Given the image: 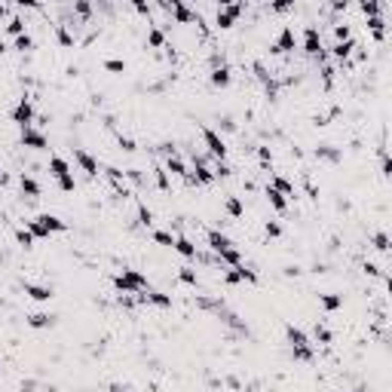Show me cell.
Returning a JSON list of instances; mask_svg holds the SVG:
<instances>
[{
	"label": "cell",
	"mask_w": 392,
	"mask_h": 392,
	"mask_svg": "<svg viewBox=\"0 0 392 392\" xmlns=\"http://www.w3.org/2000/svg\"><path fill=\"white\" fill-rule=\"evenodd\" d=\"M114 285H117L123 294H129V291H147V279H144L138 270H123V273L114 279Z\"/></svg>",
	"instance_id": "3"
},
{
	"label": "cell",
	"mask_w": 392,
	"mask_h": 392,
	"mask_svg": "<svg viewBox=\"0 0 392 392\" xmlns=\"http://www.w3.org/2000/svg\"><path fill=\"white\" fill-rule=\"evenodd\" d=\"M263 230H266V236H273V239H276V236H282V227H279L276 221H266V227H263Z\"/></svg>",
	"instance_id": "42"
},
{
	"label": "cell",
	"mask_w": 392,
	"mask_h": 392,
	"mask_svg": "<svg viewBox=\"0 0 392 392\" xmlns=\"http://www.w3.org/2000/svg\"><path fill=\"white\" fill-rule=\"evenodd\" d=\"M12 123H19L22 129H28V126L34 123V104H31L28 98H22V101L12 108Z\"/></svg>",
	"instance_id": "7"
},
{
	"label": "cell",
	"mask_w": 392,
	"mask_h": 392,
	"mask_svg": "<svg viewBox=\"0 0 392 392\" xmlns=\"http://www.w3.org/2000/svg\"><path fill=\"white\" fill-rule=\"evenodd\" d=\"M166 9H169V12H172V15H175V19H178L181 25H190V22H196V19H199V12L187 9V6H184L181 0H172V3H166Z\"/></svg>",
	"instance_id": "11"
},
{
	"label": "cell",
	"mask_w": 392,
	"mask_h": 392,
	"mask_svg": "<svg viewBox=\"0 0 392 392\" xmlns=\"http://www.w3.org/2000/svg\"><path fill=\"white\" fill-rule=\"evenodd\" d=\"M193 172H196L193 181H199V184H211L215 181V172L202 163V156H193Z\"/></svg>",
	"instance_id": "14"
},
{
	"label": "cell",
	"mask_w": 392,
	"mask_h": 392,
	"mask_svg": "<svg viewBox=\"0 0 392 392\" xmlns=\"http://www.w3.org/2000/svg\"><path fill=\"white\" fill-rule=\"evenodd\" d=\"M28 325L31 328H49L52 325V316H46V313H34V316H28Z\"/></svg>",
	"instance_id": "27"
},
{
	"label": "cell",
	"mask_w": 392,
	"mask_h": 392,
	"mask_svg": "<svg viewBox=\"0 0 392 392\" xmlns=\"http://www.w3.org/2000/svg\"><path fill=\"white\" fill-rule=\"evenodd\" d=\"M181 258H196V245L187 239V236H175V245H172Z\"/></svg>",
	"instance_id": "17"
},
{
	"label": "cell",
	"mask_w": 392,
	"mask_h": 392,
	"mask_svg": "<svg viewBox=\"0 0 392 392\" xmlns=\"http://www.w3.org/2000/svg\"><path fill=\"white\" fill-rule=\"evenodd\" d=\"M74 9H77V12H80V15H83V19H86V15H89V12H92V6H89V3H86V0H77V3H74Z\"/></svg>",
	"instance_id": "44"
},
{
	"label": "cell",
	"mask_w": 392,
	"mask_h": 392,
	"mask_svg": "<svg viewBox=\"0 0 392 392\" xmlns=\"http://www.w3.org/2000/svg\"><path fill=\"white\" fill-rule=\"evenodd\" d=\"M202 141H205V147H208V153L215 156V159H221L224 163V156H227V144H224V138L218 135L215 129H202Z\"/></svg>",
	"instance_id": "5"
},
{
	"label": "cell",
	"mask_w": 392,
	"mask_h": 392,
	"mask_svg": "<svg viewBox=\"0 0 392 392\" xmlns=\"http://www.w3.org/2000/svg\"><path fill=\"white\" fill-rule=\"evenodd\" d=\"M138 300H141V304H153V307H172V297L163 294V291H147V294H141Z\"/></svg>",
	"instance_id": "16"
},
{
	"label": "cell",
	"mask_w": 392,
	"mask_h": 392,
	"mask_svg": "<svg viewBox=\"0 0 392 392\" xmlns=\"http://www.w3.org/2000/svg\"><path fill=\"white\" fill-rule=\"evenodd\" d=\"M166 169H169V172H175V175H181V178H187V181H193V175L187 172V166H184V163H181L175 153H169V159H166Z\"/></svg>",
	"instance_id": "19"
},
{
	"label": "cell",
	"mask_w": 392,
	"mask_h": 392,
	"mask_svg": "<svg viewBox=\"0 0 392 392\" xmlns=\"http://www.w3.org/2000/svg\"><path fill=\"white\" fill-rule=\"evenodd\" d=\"M224 282H227V285H239V282H258V273L239 263V266H233V270H227V273H224Z\"/></svg>",
	"instance_id": "8"
},
{
	"label": "cell",
	"mask_w": 392,
	"mask_h": 392,
	"mask_svg": "<svg viewBox=\"0 0 392 392\" xmlns=\"http://www.w3.org/2000/svg\"><path fill=\"white\" fill-rule=\"evenodd\" d=\"M156 184H159L163 190H169V175H166V169H156Z\"/></svg>",
	"instance_id": "45"
},
{
	"label": "cell",
	"mask_w": 392,
	"mask_h": 392,
	"mask_svg": "<svg viewBox=\"0 0 392 392\" xmlns=\"http://www.w3.org/2000/svg\"><path fill=\"white\" fill-rule=\"evenodd\" d=\"M334 37H337V43L349 40V25H337V28H334Z\"/></svg>",
	"instance_id": "40"
},
{
	"label": "cell",
	"mask_w": 392,
	"mask_h": 392,
	"mask_svg": "<svg viewBox=\"0 0 392 392\" xmlns=\"http://www.w3.org/2000/svg\"><path fill=\"white\" fill-rule=\"evenodd\" d=\"M28 230L31 236H49V233H62L65 221H59L56 215H37L34 221H28Z\"/></svg>",
	"instance_id": "1"
},
{
	"label": "cell",
	"mask_w": 392,
	"mask_h": 392,
	"mask_svg": "<svg viewBox=\"0 0 392 392\" xmlns=\"http://www.w3.org/2000/svg\"><path fill=\"white\" fill-rule=\"evenodd\" d=\"M304 49H307L310 56H322V34H319L316 25H310V28L304 31Z\"/></svg>",
	"instance_id": "10"
},
{
	"label": "cell",
	"mask_w": 392,
	"mask_h": 392,
	"mask_svg": "<svg viewBox=\"0 0 392 392\" xmlns=\"http://www.w3.org/2000/svg\"><path fill=\"white\" fill-rule=\"evenodd\" d=\"M380 9H383V6H380L377 0H368V3H362V12H365L368 19H374V15H380Z\"/></svg>",
	"instance_id": "32"
},
{
	"label": "cell",
	"mask_w": 392,
	"mask_h": 392,
	"mask_svg": "<svg viewBox=\"0 0 392 392\" xmlns=\"http://www.w3.org/2000/svg\"><path fill=\"white\" fill-rule=\"evenodd\" d=\"M138 218H141V224H144V227H150V224H153V215H150V208H147V205H138Z\"/></svg>",
	"instance_id": "38"
},
{
	"label": "cell",
	"mask_w": 392,
	"mask_h": 392,
	"mask_svg": "<svg viewBox=\"0 0 392 392\" xmlns=\"http://www.w3.org/2000/svg\"><path fill=\"white\" fill-rule=\"evenodd\" d=\"M316 340H322V343H331V331L325 325H316Z\"/></svg>",
	"instance_id": "43"
},
{
	"label": "cell",
	"mask_w": 392,
	"mask_h": 392,
	"mask_svg": "<svg viewBox=\"0 0 392 392\" xmlns=\"http://www.w3.org/2000/svg\"><path fill=\"white\" fill-rule=\"evenodd\" d=\"M25 294H31L34 300H49V297H52V288H46V285H34V282H25Z\"/></svg>",
	"instance_id": "20"
},
{
	"label": "cell",
	"mask_w": 392,
	"mask_h": 392,
	"mask_svg": "<svg viewBox=\"0 0 392 392\" xmlns=\"http://www.w3.org/2000/svg\"><path fill=\"white\" fill-rule=\"evenodd\" d=\"M15 239H19V245H25V248H31V242H34L31 230H19V233H15Z\"/></svg>",
	"instance_id": "39"
},
{
	"label": "cell",
	"mask_w": 392,
	"mask_h": 392,
	"mask_svg": "<svg viewBox=\"0 0 392 392\" xmlns=\"http://www.w3.org/2000/svg\"><path fill=\"white\" fill-rule=\"evenodd\" d=\"M273 190H279L282 196H294V184L288 181V178H282V175H276L273 178Z\"/></svg>",
	"instance_id": "22"
},
{
	"label": "cell",
	"mask_w": 392,
	"mask_h": 392,
	"mask_svg": "<svg viewBox=\"0 0 392 392\" xmlns=\"http://www.w3.org/2000/svg\"><path fill=\"white\" fill-rule=\"evenodd\" d=\"M153 242H159V245H169V248H172V245H175V236H172V233H166V230H156V233H153Z\"/></svg>",
	"instance_id": "33"
},
{
	"label": "cell",
	"mask_w": 392,
	"mask_h": 392,
	"mask_svg": "<svg viewBox=\"0 0 392 392\" xmlns=\"http://www.w3.org/2000/svg\"><path fill=\"white\" fill-rule=\"evenodd\" d=\"M120 147H123V150H135V141H132V138H120Z\"/></svg>",
	"instance_id": "46"
},
{
	"label": "cell",
	"mask_w": 392,
	"mask_h": 392,
	"mask_svg": "<svg viewBox=\"0 0 392 392\" xmlns=\"http://www.w3.org/2000/svg\"><path fill=\"white\" fill-rule=\"evenodd\" d=\"M374 248H377V252H389V236H386V233H377V236H374Z\"/></svg>",
	"instance_id": "37"
},
{
	"label": "cell",
	"mask_w": 392,
	"mask_h": 392,
	"mask_svg": "<svg viewBox=\"0 0 392 392\" xmlns=\"http://www.w3.org/2000/svg\"><path fill=\"white\" fill-rule=\"evenodd\" d=\"M0 52H6V46H3V40H0Z\"/></svg>",
	"instance_id": "51"
},
{
	"label": "cell",
	"mask_w": 392,
	"mask_h": 392,
	"mask_svg": "<svg viewBox=\"0 0 392 392\" xmlns=\"http://www.w3.org/2000/svg\"><path fill=\"white\" fill-rule=\"evenodd\" d=\"M221 261H227L230 266H239V263H242V255H239L236 248H227V252L221 255Z\"/></svg>",
	"instance_id": "31"
},
{
	"label": "cell",
	"mask_w": 392,
	"mask_h": 392,
	"mask_svg": "<svg viewBox=\"0 0 392 392\" xmlns=\"http://www.w3.org/2000/svg\"><path fill=\"white\" fill-rule=\"evenodd\" d=\"M266 199L273 202V208H279V211H285L288 208V199L279 193V190H273V187H266Z\"/></svg>",
	"instance_id": "24"
},
{
	"label": "cell",
	"mask_w": 392,
	"mask_h": 392,
	"mask_svg": "<svg viewBox=\"0 0 392 392\" xmlns=\"http://www.w3.org/2000/svg\"><path fill=\"white\" fill-rule=\"evenodd\" d=\"M294 43H297V37H294V28L291 25H285L282 31H279V37H276V43H273V52H291L294 49Z\"/></svg>",
	"instance_id": "9"
},
{
	"label": "cell",
	"mask_w": 392,
	"mask_h": 392,
	"mask_svg": "<svg viewBox=\"0 0 392 392\" xmlns=\"http://www.w3.org/2000/svg\"><path fill=\"white\" fill-rule=\"evenodd\" d=\"M224 205H227V215H230V218H242V202H239L236 196H227Z\"/></svg>",
	"instance_id": "30"
},
{
	"label": "cell",
	"mask_w": 392,
	"mask_h": 392,
	"mask_svg": "<svg viewBox=\"0 0 392 392\" xmlns=\"http://www.w3.org/2000/svg\"><path fill=\"white\" fill-rule=\"evenodd\" d=\"M178 279H181L184 285H196V273H193V270H187V266H181V270H178Z\"/></svg>",
	"instance_id": "36"
},
{
	"label": "cell",
	"mask_w": 392,
	"mask_h": 392,
	"mask_svg": "<svg viewBox=\"0 0 392 392\" xmlns=\"http://www.w3.org/2000/svg\"><path fill=\"white\" fill-rule=\"evenodd\" d=\"M49 172H52V175L59 178V187H62L65 193H70V190H74V178H70V166H67L65 159H62V156H52V159H49Z\"/></svg>",
	"instance_id": "4"
},
{
	"label": "cell",
	"mask_w": 392,
	"mask_h": 392,
	"mask_svg": "<svg viewBox=\"0 0 392 392\" xmlns=\"http://www.w3.org/2000/svg\"><path fill=\"white\" fill-rule=\"evenodd\" d=\"M288 343H291V352H294V359H300V362H310L313 359V349H310V340H307V334L300 331V328L288 325Z\"/></svg>",
	"instance_id": "2"
},
{
	"label": "cell",
	"mask_w": 392,
	"mask_h": 392,
	"mask_svg": "<svg viewBox=\"0 0 392 392\" xmlns=\"http://www.w3.org/2000/svg\"><path fill=\"white\" fill-rule=\"evenodd\" d=\"M365 273H368V276H380V266H374V263H365Z\"/></svg>",
	"instance_id": "47"
},
{
	"label": "cell",
	"mask_w": 392,
	"mask_h": 392,
	"mask_svg": "<svg viewBox=\"0 0 392 392\" xmlns=\"http://www.w3.org/2000/svg\"><path fill=\"white\" fill-rule=\"evenodd\" d=\"M211 86H218V89H224V86H230V67L227 65H218L211 70Z\"/></svg>",
	"instance_id": "21"
},
{
	"label": "cell",
	"mask_w": 392,
	"mask_h": 392,
	"mask_svg": "<svg viewBox=\"0 0 392 392\" xmlns=\"http://www.w3.org/2000/svg\"><path fill=\"white\" fill-rule=\"evenodd\" d=\"M3 184H6V175H0V187H3Z\"/></svg>",
	"instance_id": "50"
},
{
	"label": "cell",
	"mask_w": 392,
	"mask_h": 392,
	"mask_svg": "<svg viewBox=\"0 0 392 392\" xmlns=\"http://www.w3.org/2000/svg\"><path fill=\"white\" fill-rule=\"evenodd\" d=\"M74 159L80 163V169H83L86 175H95V172H98V163H95L92 153H86V150H74Z\"/></svg>",
	"instance_id": "15"
},
{
	"label": "cell",
	"mask_w": 392,
	"mask_h": 392,
	"mask_svg": "<svg viewBox=\"0 0 392 392\" xmlns=\"http://www.w3.org/2000/svg\"><path fill=\"white\" fill-rule=\"evenodd\" d=\"M15 49L19 52H28V49H34V40L28 34H22V37H15Z\"/></svg>",
	"instance_id": "34"
},
{
	"label": "cell",
	"mask_w": 392,
	"mask_h": 392,
	"mask_svg": "<svg viewBox=\"0 0 392 392\" xmlns=\"http://www.w3.org/2000/svg\"><path fill=\"white\" fill-rule=\"evenodd\" d=\"M147 43H150L153 49H163V46H166V34H163L159 28H150V31H147Z\"/></svg>",
	"instance_id": "25"
},
{
	"label": "cell",
	"mask_w": 392,
	"mask_h": 392,
	"mask_svg": "<svg viewBox=\"0 0 392 392\" xmlns=\"http://www.w3.org/2000/svg\"><path fill=\"white\" fill-rule=\"evenodd\" d=\"M205 239H208V248H211V252H218V255H224L227 248H233V242H230L224 233H218V230H208V233H205Z\"/></svg>",
	"instance_id": "13"
},
{
	"label": "cell",
	"mask_w": 392,
	"mask_h": 392,
	"mask_svg": "<svg viewBox=\"0 0 392 392\" xmlns=\"http://www.w3.org/2000/svg\"><path fill=\"white\" fill-rule=\"evenodd\" d=\"M22 144L31 147V150H46V135L28 126V129H22Z\"/></svg>",
	"instance_id": "12"
},
{
	"label": "cell",
	"mask_w": 392,
	"mask_h": 392,
	"mask_svg": "<svg viewBox=\"0 0 392 392\" xmlns=\"http://www.w3.org/2000/svg\"><path fill=\"white\" fill-rule=\"evenodd\" d=\"M352 49H355V40L349 37V40H343V43H337V46H334V56H337V59L343 62V59H346V56H349Z\"/></svg>",
	"instance_id": "26"
},
{
	"label": "cell",
	"mask_w": 392,
	"mask_h": 392,
	"mask_svg": "<svg viewBox=\"0 0 392 392\" xmlns=\"http://www.w3.org/2000/svg\"><path fill=\"white\" fill-rule=\"evenodd\" d=\"M22 190L31 196V199H37V196H40V184H37L31 175H22Z\"/></svg>",
	"instance_id": "23"
},
{
	"label": "cell",
	"mask_w": 392,
	"mask_h": 392,
	"mask_svg": "<svg viewBox=\"0 0 392 392\" xmlns=\"http://www.w3.org/2000/svg\"><path fill=\"white\" fill-rule=\"evenodd\" d=\"M3 19H6V6L0 3V22H3Z\"/></svg>",
	"instance_id": "49"
},
{
	"label": "cell",
	"mask_w": 392,
	"mask_h": 392,
	"mask_svg": "<svg viewBox=\"0 0 392 392\" xmlns=\"http://www.w3.org/2000/svg\"><path fill=\"white\" fill-rule=\"evenodd\" d=\"M6 31H9L12 37H22V34H25V19L12 15V19H9V25H6Z\"/></svg>",
	"instance_id": "29"
},
{
	"label": "cell",
	"mask_w": 392,
	"mask_h": 392,
	"mask_svg": "<svg viewBox=\"0 0 392 392\" xmlns=\"http://www.w3.org/2000/svg\"><path fill=\"white\" fill-rule=\"evenodd\" d=\"M59 43H62V46H74V37L67 34L65 25H59Z\"/></svg>",
	"instance_id": "41"
},
{
	"label": "cell",
	"mask_w": 392,
	"mask_h": 392,
	"mask_svg": "<svg viewBox=\"0 0 392 392\" xmlns=\"http://www.w3.org/2000/svg\"><path fill=\"white\" fill-rule=\"evenodd\" d=\"M104 67H108L111 74H123V70H126V62H123V59H108Z\"/></svg>",
	"instance_id": "35"
},
{
	"label": "cell",
	"mask_w": 392,
	"mask_h": 392,
	"mask_svg": "<svg viewBox=\"0 0 392 392\" xmlns=\"http://www.w3.org/2000/svg\"><path fill=\"white\" fill-rule=\"evenodd\" d=\"M368 28H371V34H374V40H377V43H383V40H386V22H383V15L368 19Z\"/></svg>",
	"instance_id": "18"
},
{
	"label": "cell",
	"mask_w": 392,
	"mask_h": 392,
	"mask_svg": "<svg viewBox=\"0 0 392 392\" xmlns=\"http://www.w3.org/2000/svg\"><path fill=\"white\" fill-rule=\"evenodd\" d=\"M261 159H263V163H270V159H273V153H270L266 147H261Z\"/></svg>",
	"instance_id": "48"
},
{
	"label": "cell",
	"mask_w": 392,
	"mask_h": 392,
	"mask_svg": "<svg viewBox=\"0 0 392 392\" xmlns=\"http://www.w3.org/2000/svg\"><path fill=\"white\" fill-rule=\"evenodd\" d=\"M319 300H322L325 310H340V307H343V297H340V294H322Z\"/></svg>",
	"instance_id": "28"
},
{
	"label": "cell",
	"mask_w": 392,
	"mask_h": 392,
	"mask_svg": "<svg viewBox=\"0 0 392 392\" xmlns=\"http://www.w3.org/2000/svg\"><path fill=\"white\" fill-rule=\"evenodd\" d=\"M242 9H245L242 3H227V6H221V9H218V19H215V25H218V28H233V22L242 15Z\"/></svg>",
	"instance_id": "6"
}]
</instances>
